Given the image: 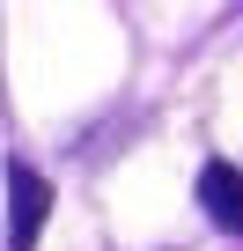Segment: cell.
Returning <instances> with one entry per match:
<instances>
[{"mask_svg":"<svg viewBox=\"0 0 243 251\" xmlns=\"http://www.w3.org/2000/svg\"><path fill=\"white\" fill-rule=\"evenodd\" d=\"M199 207L214 214V229L243 236V170L236 163H206L199 170Z\"/></svg>","mask_w":243,"mask_h":251,"instance_id":"2","label":"cell"},{"mask_svg":"<svg viewBox=\"0 0 243 251\" xmlns=\"http://www.w3.org/2000/svg\"><path fill=\"white\" fill-rule=\"evenodd\" d=\"M44 214H52V185H44V170L8 163V251H37Z\"/></svg>","mask_w":243,"mask_h":251,"instance_id":"1","label":"cell"}]
</instances>
